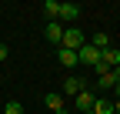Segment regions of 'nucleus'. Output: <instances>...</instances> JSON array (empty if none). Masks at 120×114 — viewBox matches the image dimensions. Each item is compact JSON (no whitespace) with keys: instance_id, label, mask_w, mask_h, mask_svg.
Returning a JSON list of instances; mask_svg holds the SVG:
<instances>
[{"instance_id":"nucleus-1","label":"nucleus","mask_w":120,"mask_h":114,"mask_svg":"<svg viewBox=\"0 0 120 114\" xmlns=\"http://www.w3.org/2000/svg\"><path fill=\"white\" fill-rule=\"evenodd\" d=\"M87 44V37L77 30V27H64V37H60V47L64 50H80Z\"/></svg>"},{"instance_id":"nucleus-2","label":"nucleus","mask_w":120,"mask_h":114,"mask_svg":"<svg viewBox=\"0 0 120 114\" xmlns=\"http://www.w3.org/2000/svg\"><path fill=\"white\" fill-rule=\"evenodd\" d=\"M77 17H80V7H77V4H60V13H57V24H67V27H77Z\"/></svg>"},{"instance_id":"nucleus-3","label":"nucleus","mask_w":120,"mask_h":114,"mask_svg":"<svg viewBox=\"0 0 120 114\" xmlns=\"http://www.w3.org/2000/svg\"><path fill=\"white\" fill-rule=\"evenodd\" d=\"M77 57H80V64H90V67H97V64H100V50H97V47H90V44H83V47L77 50Z\"/></svg>"},{"instance_id":"nucleus-4","label":"nucleus","mask_w":120,"mask_h":114,"mask_svg":"<svg viewBox=\"0 0 120 114\" xmlns=\"http://www.w3.org/2000/svg\"><path fill=\"white\" fill-rule=\"evenodd\" d=\"M80 91H87L83 77H67V81H64V97H77Z\"/></svg>"},{"instance_id":"nucleus-5","label":"nucleus","mask_w":120,"mask_h":114,"mask_svg":"<svg viewBox=\"0 0 120 114\" xmlns=\"http://www.w3.org/2000/svg\"><path fill=\"white\" fill-rule=\"evenodd\" d=\"M100 64L107 67V70L120 67V50H117V47H107V50H100Z\"/></svg>"},{"instance_id":"nucleus-6","label":"nucleus","mask_w":120,"mask_h":114,"mask_svg":"<svg viewBox=\"0 0 120 114\" xmlns=\"http://www.w3.org/2000/svg\"><path fill=\"white\" fill-rule=\"evenodd\" d=\"M73 107H77V114H87L90 107H94V94H90V91H80L77 97H73Z\"/></svg>"},{"instance_id":"nucleus-7","label":"nucleus","mask_w":120,"mask_h":114,"mask_svg":"<svg viewBox=\"0 0 120 114\" xmlns=\"http://www.w3.org/2000/svg\"><path fill=\"white\" fill-rule=\"evenodd\" d=\"M57 61L64 64V67H77L80 57H77V50H64V47H60V50H57Z\"/></svg>"},{"instance_id":"nucleus-8","label":"nucleus","mask_w":120,"mask_h":114,"mask_svg":"<svg viewBox=\"0 0 120 114\" xmlns=\"http://www.w3.org/2000/svg\"><path fill=\"white\" fill-rule=\"evenodd\" d=\"M60 37H64V24L47 20V40H50V44H60Z\"/></svg>"},{"instance_id":"nucleus-9","label":"nucleus","mask_w":120,"mask_h":114,"mask_svg":"<svg viewBox=\"0 0 120 114\" xmlns=\"http://www.w3.org/2000/svg\"><path fill=\"white\" fill-rule=\"evenodd\" d=\"M94 114H113V101H107V97H94V107H90Z\"/></svg>"},{"instance_id":"nucleus-10","label":"nucleus","mask_w":120,"mask_h":114,"mask_svg":"<svg viewBox=\"0 0 120 114\" xmlns=\"http://www.w3.org/2000/svg\"><path fill=\"white\" fill-rule=\"evenodd\" d=\"M43 101H47V107H50L53 114L64 111V94H53V91H50V94H43Z\"/></svg>"},{"instance_id":"nucleus-11","label":"nucleus","mask_w":120,"mask_h":114,"mask_svg":"<svg viewBox=\"0 0 120 114\" xmlns=\"http://www.w3.org/2000/svg\"><path fill=\"white\" fill-rule=\"evenodd\" d=\"M87 44L97 47V50H107V47H110V37H107V34H94V37H87Z\"/></svg>"},{"instance_id":"nucleus-12","label":"nucleus","mask_w":120,"mask_h":114,"mask_svg":"<svg viewBox=\"0 0 120 114\" xmlns=\"http://www.w3.org/2000/svg\"><path fill=\"white\" fill-rule=\"evenodd\" d=\"M43 13H47V20H57V13H60V0H43Z\"/></svg>"},{"instance_id":"nucleus-13","label":"nucleus","mask_w":120,"mask_h":114,"mask_svg":"<svg viewBox=\"0 0 120 114\" xmlns=\"http://www.w3.org/2000/svg\"><path fill=\"white\" fill-rule=\"evenodd\" d=\"M100 87H103V91H113V87H117L113 74H100Z\"/></svg>"},{"instance_id":"nucleus-14","label":"nucleus","mask_w":120,"mask_h":114,"mask_svg":"<svg viewBox=\"0 0 120 114\" xmlns=\"http://www.w3.org/2000/svg\"><path fill=\"white\" fill-rule=\"evenodd\" d=\"M4 114H23V107H20V101H7V107H4Z\"/></svg>"},{"instance_id":"nucleus-15","label":"nucleus","mask_w":120,"mask_h":114,"mask_svg":"<svg viewBox=\"0 0 120 114\" xmlns=\"http://www.w3.org/2000/svg\"><path fill=\"white\" fill-rule=\"evenodd\" d=\"M7 57H10V47H7V44H0V64L7 61Z\"/></svg>"},{"instance_id":"nucleus-16","label":"nucleus","mask_w":120,"mask_h":114,"mask_svg":"<svg viewBox=\"0 0 120 114\" xmlns=\"http://www.w3.org/2000/svg\"><path fill=\"white\" fill-rule=\"evenodd\" d=\"M110 74H113V81L120 84V67H113V70H110Z\"/></svg>"},{"instance_id":"nucleus-17","label":"nucleus","mask_w":120,"mask_h":114,"mask_svg":"<svg viewBox=\"0 0 120 114\" xmlns=\"http://www.w3.org/2000/svg\"><path fill=\"white\" fill-rule=\"evenodd\" d=\"M113 114H120V97H117V101H113Z\"/></svg>"},{"instance_id":"nucleus-18","label":"nucleus","mask_w":120,"mask_h":114,"mask_svg":"<svg viewBox=\"0 0 120 114\" xmlns=\"http://www.w3.org/2000/svg\"><path fill=\"white\" fill-rule=\"evenodd\" d=\"M57 114H73V111H67V107H64V111H57Z\"/></svg>"},{"instance_id":"nucleus-19","label":"nucleus","mask_w":120,"mask_h":114,"mask_svg":"<svg viewBox=\"0 0 120 114\" xmlns=\"http://www.w3.org/2000/svg\"><path fill=\"white\" fill-rule=\"evenodd\" d=\"M87 114H94V111H87Z\"/></svg>"}]
</instances>
